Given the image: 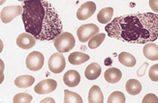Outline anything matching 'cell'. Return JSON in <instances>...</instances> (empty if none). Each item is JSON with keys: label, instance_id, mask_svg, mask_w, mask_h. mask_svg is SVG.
Listing matches in <instances>:
<instances>
[{"label": "cell", "instance_id": "f1b7e54d", "mask_svg": "<svg viewBox=\"0 0 158 103\" xmlns=\"http://www.w3.org/2000/svg\"><path fill=\"white\" fill-rule=\"evenodd\" d=\"M4 68H5V65H4V62L0 59V73H3L4 71Z\"/></svg>", "mask_w": 158, "mask_h": 103}, {"label": "cell", "instance_id": "d4e9b609", "mask_svg": "<svg viewBox=\"0 0 158 103\" xmlns=\"http://www.w3.org/2000/svg\"><path fill=\"white\" fill-rule=\"evenodd\" d=\"M148 76L150 78V80L153 82H157L158 81V65H153L150 70L148 71Z\"/></svg>", "mask_w": 158, "mask_h": 103}, {"label": "cell", "instance_id": "f546056e", "mask_svg": "<svg viewBox=\"0 0 158 103\" xmlns=\"http://www.w3.org/2000/svg\"><path fill=\"white\" fill-rule=\"evenodd\" d=\"M3 81H4V74L0 73V85L3 83Z\"/></svg>", "mask_w": 158, "mask_h": 103}, {"label": "cell", "instance_id": "ffe728a7", "mask_svg": "<svg viewBox=\"0 0 158 103\" xmlns=\"http://www.w3.org/2000/svg\"><path fill=\"white\" fill-rule=\"evenodd\" d=\"M118 61L121 65L128 67H133L136 65V58L128 52H121L118 55Z\"/></svg>", "mask_w": 158, "mask_h": 103}, {"label": "cell", "instance_id": "9c48e42d", "mask_svg": "<svg viewBox=\"0 0 158 103\" xmlns=\"http://www.w3.org/2000/svg\"><path fill=\"white\" fill-rule=\"evenodd\" d=\"M95 11H96V5L94 2H92V1L85 2L79 8L78 12H77V17L80 20L88 19L93 15Z\"/></svg>", "mask_w": 158, "mask_h": 103}, {"label": "cell", "instance_id": "2e32d148", "mask_svg": "<svg viewBox=\"0 0 158 103\" xmlns=\"http://www.w3.org/2000/svg\"><path fill=\"white\" fill-rule=\"evenodd\" d=\"M68 60H69L70 64H72L74 66H78V65H81V64L85 63V62H87L89 60V56L85 53L77 51V52L71 53L69 55Z\"/></svg>", "mask_w": 158, "mask_h": 103}, {"label": "cell", "instance_id": "52a82bcc", "mask_svg": "<svg viewBox=\"0 0 158 103\" xmlns=\"http://www.w3.org/2000/svg\"><path fill=\"white\" fill-rule=\"evenodd\" d=\"M66 67V62L63 54L54 53L49 59V68L52 73L62 72Z\"/></svg>", "mask_w": 158, "mask_h": 103}, {"label": "cell", "instance_id": "836d02e7", "mask_svg": "<svg viewBox=\"0 0 158 103\" xmlns=\"http://www.w3.org/2000/svg\"><path fill=\"white\" fill-rule=\"evenodd\" d=\"M19 1H26V0H19Z\"/></svg>", "mask_w": 158, "mask_h": 103}, {"label": "cell", "instance_id": "7402d4cb", "mask_svg": "<svg viewBox=\"0 0 158 103\" xmlns=\"http://www.w3.org/2000/svg\"><path fill=\"white\" fill-rule=\"evenodd\" d=\"M64 103H82V98L77 93L64 90Z\"/></svg>", "mask_w": 158, "mask_h": 103}, {"label": "cell", "instance_id": "30bf717a", "mask_svg": "<svg viewBox=\"0 0 158 103\" xmlns=\"http://www.w3.org/2000/svg\"><path fill=\"white\" fill-rule=\"evenodd\" d=\"M36 44V39L28 33H23L17 38V45L22 49H30Z\"/></svg>", "mask_w": 158, "mask_h": 103}, {"label": "cell", "instance_id": "e0dca14e", "mask_svg": "<svg viewBox=\"0 0 158 103\" xmlns=\"http://www.w3.org/2000/svg\"><path fill=\"white\" fill-rule=\"evenodd\" d=\"M125 88H126V91L129 94L137 95L142 91V84L136 79H129L126 82Z\"/></svg>", "mask_w": 158, "mask_h": 103}, {"label": "cell", "instance_id": "7c38bea8", "mask_svg": "<svg viewBox=\"0 0 158 103\" xmlns=\"http://www.w3.org/2000/svg\"><path fill=\"white\" fill-rule=\"evenodd\" d=\"M104 77H105V80L108 82V83L115 84V83H118V82L120 81V79L122 77V73L118 68L110 67L105 71Z\"/></svg>", "mask_w": 158, "mask_h": 103}, {"label": "cell", "instance_id": "cb8c5ba5", "mask_svg": "<svg viewBox=\"0 0 158 103\" xmlns=\"http://www.w3.org/2000/svg\"><path fill=\"white\" fill-rule=\"evenodd\" d=\"M32 95L25 93H17L13 98L14 103H30L32 101Z\"/></svg>", "mask_w": 158, "mask_h": 103}, {"label": "cell", "instance_id": "6da1fadb", "mask_svg": "<svg viewBox=\"0 0 158 103\" xmlns=\"http://www.w3.org/2000/svg\"><path fill=\"white\" fill-rule=\"evenodd\" d=\"M109 37L129 44L152 43L158 39V16L154 13H138L118 17L107 23Z\"/></svg>", "mask_w": 158, "mask_h": 103}, {"label": "cell", "instance_id": "8992f818", "mask_svg": "<svg viewBox=\"0 0 158 103\" xmlns=\"http://www.w3.org/2000/svg\"><path fill=\"white\" fill-rule=\"evenodd\" d=\"M23 13V6H7L2 9L0 13V18L3 23H9L14 18L20 16Z\"/></svg>", "mask_w": 158, "mask_h": 103}, {"label": "cell", "instance_id": "5bb4252c", "mask_svg": "<svg viewBox=\"0 0 158 103\" xmlns=\"http://www.w3.org/2000/svg\"><path fill=\"white\" fill-rule=\"evenodd\" d=\"M88 102L89 103H103L104 95L102 93L101 89L98 86H92L88 93Z\"/></svg>", "mask_w": 158, "mask_h": 103}, {"label": "cell", "instance_id": "1f68e13d", "mask_svg": "<svg viewBox=\"0 0 158 103\" xmlns=\"http://www.w3.org/2000/svg\"><path fill=\"white\" fill-rule=\"evenodd\" d=\"M48 101H50V102H54V101L52 100V98H46V99H44L42 102H48Z\"/></svg>", "mask_w": 158, "mask_h": 103}, {"label": "cell", "instance_id": "ac0fdd59", "mask_svg": "<svg viewBox=\"0 0 158 103\" xmlns=\"http://www.w3.org/2000/svg\"><path fill=\"white\" fill-rule=\"evenodd\" d=\"M114 15V9L111 7H107V8L102 9L97 15V19L100 23L107 24L112 20Z\"/></svg>", "mask_w": 158, "mask_h": 103}, {"label": "cell", "instance_id": "484cf974", "mask_svg": "<svg viewBox=\"0 0 158 103\" xmlns=\"http://www.w3.org/2000/svg\"><path fill=\"white\" fill-rule=\"evenodd\" d=\"M157 97L152 93H148L147 94L145 97H143V103H149V102H153V103H157Z\"/></svg>", "mask_w": 158, "mask_h": 103}, {"label": "cell", "instance_id": "4fadbf2b", "mask_svg": "<svg viewBox=\"0 0 158 103\" xmlns=\"http://www.w3.org/2000/svg\"><path fill=\"white\" fill-rule=\"evenodd\" d=\"M146 45L143 46V55L148 60L152 61H157L158 60V45L156 44L152 43H148L145 44Z\"/></svg>", "mask_w": 158, "mask_h": 103}, {"label": "cell", "instance_id": "44dd1931", "mask_svg": "<svg viewBox=\"0 0 158 103\" xmlns=\"http://www.w3.org/2000/svg\"><path fill=\"white\" fill-rule=\"evenodd\" d=\"M106 38V34L105 33H98L91 37L88 40V47L91 49H95L101 45V44L104 42V40Z\"/></svg>", "mask_w": 158, "mask_h": 103}, {"label": "cell", "instance_id": "83f0119b", "mask_svg": "<svg viewBox=\"0 0 158 103\" xmlns=\"http://www.w3.org/2000/svg\"><path fill=\"white\" fill-rule=\"evenodd\" d=\"M148 67V64H147V63H145V64L143 65V67H140V68H139L138 72H137V73H138L139 76H143V75L145 74V71H146V67Z\"/></svg>", "mask_w": 158, "mask_h": 103}, {"label": "cell", "instance_id": "7a4b0ae2", "mask_svg": "<svg viewBox=\"0 0 158 103\" xmlns=\"http://www.w3.org/2000/svg\"><path fill=\"white\" fill-rule=\"evenodd\" d=\"M22 17L26 33L40 40H52L63 30L58 13L47 0L23 1Z\"/></svg>", "mask_w": 158, "mask_h": 103}, {"label": "cell", "instance_id": "d6986e66", "mask_svg": "<svg viewBox=\"0 0 158 103\" xmlns=\"http://www.w3.org/2000/svg\"><path fill=\"white\" fill-rule=\"evenodd\" d=\"M35 82V78L31 75H22V76H19L15 80V85L18 88L23 89V88H28L31 85L34 84Z\"/></svg>", "mask_w": 158, "mask_h": 103}, {"label": "cell", "instance_id": "4316f807", "mask_svg": "<svg viewBox=\"0 0 158 103\" xmlns=\"http://www.w3.org/2000/svg\"><path fill=\"white\" fill-rule=\"evenodd\" d=\"M149 6L154 13H158V0H149Z\"/></svg>", "mask_w": 158, "mask_h": 103}, {"label": "cell", "instance_id": "5b68a950", "mask_svg": "<svg viewBox=\"0 0 158 103\" xmlns=\"http://www.w3.org/2000/svg\"><path fill=\"white\" fill-rule=\"evenodd\" d=\"M26 67L31 71H38L44 66V55L39 51H33L26 58Z\"/></svg>", "mask_w": 158, "mask_h": 103}, {"label": "cell", "instance_id": "8fae6325", "mask_svg": "<svg viewBox=\"0 0 158 103\" xmlns=\"http://www.w3.org/2000/svg\"><path fill=\"white\" fill-rule=\"evenodd\" d=\"M64 84L68 87H77L81 82V75L77 71H68L63 77Z\"/></svg>", "mask_w": 158, "mask_h": 103}, {"label": "cell", "instance_id": "3957f363", "mask_svg": "<svg viewBox=\"0 0 158 103\" xmlns=\"http://www.w3.org/2000/svg\"><path fill=\"white\" fill-rule=\"evenodd\" d=\"M53 44L59 53H66L74 48L75 44H76V40L71 33L61 32L53 40Z\"/></svg>", "mask_w": 158, "mask_h": 103}, {"label": "cell", "instance_id": "9a60e30c", "mask_svg": "<svg viewBox=\"0 0 158 103\" xmlns=\"http://www.w3.org/2000/svg\"><path fill=\"white\" fill-rule=\"evenodd\" d=\"M101 67L99 64L97 63H91L86 68L85 71V77L88 80H95L97 79L100 74H101Z\"/></svg>", "mask_w": 158, "mask_h": 103}, {"label": "cell", "instance_id": "4dcf8cb0", "mask_svg": "<svg viewBox=\"0 0 158 103\" xmlns=\"http://www.w3.org/2000/svg\"><path fill=\"white\" fill-rule=\"evenodd\" d=\"M3 47H4L3 42H2V40H1V39H0V53L2 52V50H3Z\"/></svg>", "mask_w": 158, "mask_h": 103}, {"label": "cell", "instance_id": "603a6c76", "mask_svg": "<svg viewBox=\"0 0 158 103\" xmlns=\"http://www.w3.org/2000/svg\"><path fill=\"white\" fill-rule=\"evenodd\" d=\"M126 97L123 93L116 91L114 92L108 98V103H125Z\"/></svg>", "mask_w": 158, "mask_h": 103}, {"label": "cell", "instance_id": "277c9868", "mask_svg": "<svg viewBox=\"0 0 158 103\" xmlns=\"http://www.w3.org/2000/svg\"><path fill=\"white\" fill-rule=\"evenodd\" d=\"M99 33V27L95 25L94 23H89V24H84L77 31V35L79 38V40L81 43H86L89 40L91 37Z\"/></svg>", "mask_w": 158, "mask_h": 103}, {"label": "cell", "instance_id": "ba28073f", "mask_svg": "<svg viewBox=\"0 0 158 103\" xmlns=\"http://www.w3.org/2000/svg\"><path fill=\"white\" fill-rule=\"evenodd\" d=\"M57 87V83L53 79H46L39 82V83L34 88V91L38 94H46L51 93L56 91Z\"/></svg>", "mask_w": 158, "mask_h": 103}, {"label": "cell", "instance_id": "d6a6232c", "mask_svg": "<svg viewBox=\"0 0 158 103\" xmlns=\"http://www.w3.org/2000/svg\"><path fill=\"white\" fill-rule=\"evenodd\" d=\"M7 1V0H0V6H1V5H3L5 2Z\"/></svg>", "mask_w": 158, "mask_h": 103}]
</instances>
